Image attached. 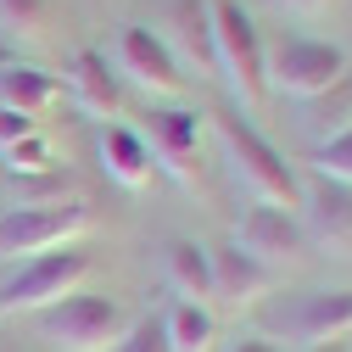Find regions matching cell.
I'll list each match as a JSON object with an SVG mask.
<instances>
[{"label":"cell","mask_w":352,"mask_h":352,"mask_svg":"<svg viewBox=\"0 0 352 352\" xmlns=\"http://www.w3.org/2000/svg\"><path fill=\"white\" fill-rule=\"evenodd\" d=\"M307 162H314L330 185H346V190H352V123H346V129H336L330 140H319Z\"/></svg>","instance_id":"cell-21"},{"label":"cell","mask_w":352,"mask_h":352,"mask_svg":"<svg viewBox=\"0 0 352 352\" xmlns=\"http://www.w3.org/2000/svg\"><path fill=\"white\" fill-rule=\"evenodd\" d=\"M224 352H280L274 341H263V336H241L235 346H224Z\"/></svg>","instance_id":"cell-25"},{"label":"cell","mask_w":352,"mask_h":352,"mask_svg":"<svg viewBox=\"0 0 352 352\" xmlns=\"http://www.w3.org/2000/svg\"><path fill=\"white\" fill-rule=\"evenodd\" d=\"M218 129V140H224V157L235 168V179L263 201V207H285V212H302V179H296V168L285 162L280 146H269L257 135L252 123L241 118H212Z\"/></svg>","instance_id":"cell-2"},{"label":"cell","mask_w":352,"mask_h":352,"mask_svg":"<svg viewBox=\"0 0 352 352\" xmlns=\"http://www.w3.org/2000/svg\"><path fill=\"white\" fill-rule=\"evenodd\" d=\"M280 324L302 346H336L341 336H352V291H314V296H302Z\"/></svg>","instance_id":"cell-11"},{"label":"cell","mask_w":352,"mask_h":352,"mask_svg":"<svg viewBox=\"0 0 352 352\" xmlns=\"http://www.w3.org/2000/svg\"><path fill=\"white\" fill-rule=\"evenodd\" d=\"M62 101V73L51 67H34V62H0V107L39 118Z\"/></svg>","instance_id":"cell-14"},{"label":"cell","mask_w":352,"mask_h":352,"mask_svg":"<svg viewBox=\"0 0 352 352\" xmlns=\"http://www.w3.org/2000/svg\"><path fill=\"white\" fill-rule=\"evenodd\" d=\"M112 73H123L129 84H140V90L157 96V101L185 96V67L173 62V51L162 45V34L146 28V23H135V28H123V34H118Z\"/></svg>","instance_id":"cell-7"},{"label":"cell","mask_w":352,"mask_h":352,"mask_svg":"<svg viewBox=\"0 0 352 352\" xmlns=\"http://www.w3.org/2000/svg\"><path fill=\"white\" fill-rule=\"evenodd\" d=\"M62 96H73V107H84L90 118H118L123 112V84L112 73V62L101 51H78L62 73Z\"/></svg>","instance_id":"cell-12"},{"label":"cell","mask_w":352,"mask_h":352,"mask_svg":"<svg viewBox=\"0 0 352 352\" xmlns=\"http://www.w3.org/2000/svg\"><path fill=\"white\" fill-rule=\"evenodd\" d=\"M235 246L246 252V257H257V263H269V269L280 274L285 263H296L302 252H307V224L296 212H285V207H246L241 212V224H235Z\"/></svg>","instance_id":"cell-8"},{"label":"cell","mask_w":352,"mask_h":352,"mask_svg":"<svg viewBox=\"0 0 352 352\" xmlns=\"http://www.w3.org/2000/svg\"><path fill=\"white\" fill-rule=\"evenodd\" d=\"M274 12H291V17H314V12H324L330 0H269Z\"/></svg>","instance_id":"cell-24"},{"label":"cell","mask_w":352,"mask_h":352,"mask_svg":"<svg viewBox=\"0 0 352 352\" xmlns=\"http://www.w3.org/2000/svg\"><path fill=\"white\" fill-rule=\"evenodd\" d=\"M201 123H207V118L190 112V107H162V112H151L146 129H140V140H146V151H151V168H162L173 185H190V162H196Z\"/></svg>","instance_id":"cell-9"},{"label":"cell","mask_w":352,"mask_h":352,"mask_svg":"<svg viewBox=\"0 0 352 352\" xmlns=\"http://www.w3.org/2000/svg\"><path fill=\"white\" fill-rule=\"evenodd\" d=\"M346 78V51L336 39H280L263 51V84L291 101H319Z\"/></svg>","instance_id":"cell-6"},{"label":"cell","mask_w":352,"mask_h":352,"mask_svg":"<svg viewBox=\"0 0 352 352\" xmlns=\"http://www.w3.org/2000/svg\"><path fill=\"white\" fill-rule=\"evenodd\" d=\"M56 162H62V157H56V146L39 135V129H34L28 140H17V146L0 151V168H6L12 179H45V173H56Z\"/></svg>","instance_id":"cell-19"},{"label":"cell","mask_w":352,"mask_h":352,"mask_svg":"<svg viewBox=\"0 0 352 352\" xmlns=\"http://www.w3.org/2000/svg\"><path fill=\"white\" fill-rule=\"evenodd\" d=\"M307 352H346V346H341V341H336V346H307Z\"/></svg>","instance_id":"cell-26"},{"label":"cell","mask_w":352,"mask_h":352,"mask_svg":"<svg viewBox=\"0 0 352 352\" xmlns=\"http://www.w3.org/2000/svg\"><path fill=\"white\" fill-rule=\"evenodd\" d=\"M168 285L185 302H212V257L201 241H168Z\"/></svg>","instance_id":"cell-18"},{"label":"cell","mask_w":352,"mask_h":352,"mask_svg":"<svg viewBox=\"0 0 352 352\" xmlns=\"http://www.w3.org/2000/svg\"><path fill=\"white\" fill-rule=\"evenodd\" d=\"M96 230V212L84 196H51V201H17L0 212V257L6 263H28L73 246L78 235Z\"/></svg>","instance_id":"cell-1"},{"label":"cell","mask_w":352,"mask_h":352,"mask_svg":"<svg viewBox=\"0 0 352 352\" xmlns=\"http://www.w3.org/2000/svg\"><path fill=\"white\" fill-rule=\"evenodd\" d=\"M90 252H45V257H28L17 263V269L0 280V319H17V314H45V307H56L62 296H73L84 280H90Z\"/></svg>","instance_id":"cell-5"},{"label":"cell","mask_w":352,"mask_h":352,"mask_svg":"<svg viewBox=\"0 0 352 352\" xmlns=\"http://www.w3.org/2000/svg\"><path fill=\"white\" fill-rule=\"evenodd\" d=\"M302 212H307V224H314L319 241H330V246L352 241V190L346 185L324 179L319 190H302Z\"/></svg>","instance_id":"cell-16"},{"label":"cell","mask_w":352,"mask_h":352,"mask_svg":"<svg viewBox=\"0 0 352 352\" xmlns=\"http://www.w3.org/2000/svg\"><path fill=\"white\" fill-rule=\"evenodd\" d=\"M168 28H173V34H162V45L173 51V62L190 67V73H218V62H212V23H207V0H173Z\"/></svg>","instance_id":"cell-13"},{"label":"cell","mask_w":352,"mask_h":352,"mask_svg":"<svg viewBox=\"0 0 352 352\" xmlns=\"http://www.w3.org/2000/svg\"><path fill=\"white\" fill-rule=\"evenodd\" d=\"M101 168H107L112 185L140 190V185L151 179V151H146V140H140V129L107 123V129H101Z\"/></svg>","instance_id":"cell-15"},{"label":"cell","mask_w":352,"mask_h":352,"mask_svg":"<svg viewBox=\"0 0 352 352\" xmlns=\"http://www.w3.org/2000/svg\"><path fill=\"white\" fill-rule=\"evenodd\" d=\"M34 118H23V112H6V107H0V151H6V146H17V140H28L34 135Z\"/></svg>","instance_id":"cell-23"},{"label":"cell","mask_w":352,"mask_h":352,"mask_svg":"<svg viewBox=\"0 0 352 352\" xmlns=\"http://www.w3.org/2000/svg\"><path fill=\"white\" fill-rule=\"evenodd\" d=\"M207 23H212V62L224 73L230 96L246 112H263L269 84H263V39H257L252 12L241 0H207Z\"/></svg>","instance_id":"cell-4"},{"label":"cell","mask_w":352,"mask_h":352,"mask_svg":"<svg viewBox=\"0 0 352 352\" xmlns=\"http://www.w3.org/2000/svg\"><path fill=\"white\" fill-rule=\"evenodd\" d=\"M45 28H51V0H0V34L45 39Z\"/></svg>","instance_id":"cell-20"},{"label":"cell","mask_w":352,"mask_h":352,"mask_svg":"<svg viewBox=\"0 0 352 352\" xmlns=\"http://www.w3.org/2000/svg\"><path fill=\"white\" fill-rule=\"evenodd\" d=\"M207 257H212V302L230 307V314H241V307H257L263 296L280 285V274L269 269V263L246 257L235 241H230V246H207Z\"/></svg>","instance_id":"cell-10"},{"label":"cell","mask_w":352,"mask_h":352,"mask_svg":"<svg viewBox=\"0 0 352 352\" xmlns=\"http://www.w3.org/2000/svg\"><path fill=\"white\" fill-rule=\"evenodd\" d=\"M112 352H168V336H162V319H135L129 336L112 346Z\"/></svg>","instance_id":"cell-22"},{"label":"cell","mask_w":352,"mask_h":352,"mask_svg":"<svg viewBox=\"0 0 352 352\" xmlns=\"http://www.w3.org/2000/svg\"><path fill=\"white\" fill-rule=\"evenodd\" d=\"M34 324H39V341H51L62 352H112L129 336L135 314H129L118 296H107V291H73L56 307L34 314Z\"/></svg>","instance_id":"cell-3"},{"label":"cell","mask_w":352,"mask_h":352,"mask_svg":"<svg viewBox=\"0 0 352 352\" xmlns=\"http://www.w3.org/2000/svg\"><path fill=\"white\" fill-rule=\"evenodd\" d=\"M162 336H168V352H212L218 346V319L207 302H173L168 319H162Z\"/></svg>","instance_id":"cell-17"}]
</instances>
